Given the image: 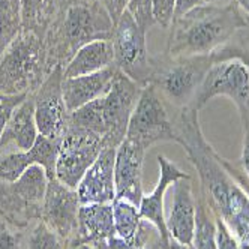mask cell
<instances>
[{"mask_svg":"<svg viewBox=\"0 0 249 249\" xmlns=\"http://www.w3.org/2000/svg\"><path fill=\"white\" fill-rule=\"evenodd\" d=\"M131 0H101V3L105 6V9L108 11L113 23L116 24L117 20L122 17V14L128 9Z\"/></svg>","mask_w":249,"mask_h":249,"instance_id":"obj_31","label":"cell"},{"mask_svg":"<svg viewBox=\"0 0 249 249\" xmlns=\"http://www.w3.org/2000/svg\"><path fill=\"white\" fill-rule=\"evenodd\" d=\"M146 149L135 141L124 138L116 152L114 185L116 198L140 206L143 198V164Z\"/></svg>","mask_w":249,"mask_h":249,"instance_id":"obj_13","label":"cell"},{"mask_svg":"<svg viewBox=\"0 0 249 249\" xmlns=\"http://www.w3.org/2000/svg\"><path fill=\"white\" fill-rule=\"evenodd\" d=\"M116 236L113 203L81 204L78 210V234L71 243H93L108 246Z\"/></svg>","mask_w":249,"mask_h":249,"instance_id":"obj_19","label":"cell"},{"mask_svg":"<svg viewBox=\"0 0 249 249\" xmlns=\"http://www.w3.org/2000/svg\"><path fill=\"white\" fill-rule=\"evenodd\" d=\"M126 138L141 144L144 149L159 141H174V124L168 117L159 90L153 84H146L141 90L129 117Z\"/></svg>","mask_w":249,"mask_h":249,"instance_id":"obj_8","label":"cell"},{"mask_svg":"<svg viewBox=\"0 0 249 249\" xmlns=\"http://www.w3.org/2000/svg\"><path fill=\"white\" fill-rule=\"evenodd\" d=\"M113 218H114L116 236L126 242L134 243L140 224H141L138 207L126 200L116 198L113 201Z\"/></svg>","mask_w":249,"mask_h":249,"instance_id":"obj_22","label":"cell"},{"mask_svg":"<svg viewBox=\"0 0 249 249\" xmlns=\"http://www.w3.org/2000/svg\"><path fill=\"white\" fill-rule=\"evenodd\" d=\"M236 3L239 5L240 9H243L249 15V0H236Z\"/></svg>","mask_w":249,"mask_h":249,"instance_id":"obj_39","label":"cell"},{"mask_svg":"<svg viewBox=\"0 0 249 249\" xmlns=\"http://www.w3.org/2000/svg\"><path fill=\"white\" fill-rule=\"evenodd\" d=\"M66 48L72 51V56L86 44L93 41H111L114 23L108 11L98 2H80L71 5L65 14L62 24Z\"/></svg>","mask_w":249,"mask_h":249,"instance_id":"obj_10","label":"cell"},{"mask_svg":"<svg viewBox=\"0 0 249 249\" xmlns=\"http://www.w3.org/2000/svg\"><path fill=\"white\" fill-rule=\"evenodd\" d=\"M174 141L198 171L203 197L212 213L227 225L240 249H249V195L225 170L222 156L206 141L198 111L183 107L174 124Z\"/></svg>","mask_w":249,"mask_h":249,"instance_id":"obj_1","label":"cell"},{"mask_svg":"<svg viewBox=\"0 0 249 249\" xmlns=\"http://www.w3.org/2000/svg\"><path fill=\"white\" fill-rule=\"evenodd\" d=\"M63 71L56 65L35 96V122L39 135L60 140L68 128V110L63 99Z\"/></svg>","mask_w":249,"mask_h":249,"instance_id":"obj_11","label":"cell"},{"mask_svg":"<svg viewBox=\"0 0 249 249\" xmlns=\"http://www.w3.org/2000/svg\"><path fill=\"white\" fill-rule=\"evenodd\" d=\"M60 140H50L38 135L32 149L26 152H15L0 158V182L12 183L33 164L45 168L48 179H56V161Z\"/></svg>","mask_w":249,"mask_h":249,"instance_id":"obj_14","label":"cell"},{"mask_svg":"<svg viewBox=\"0 0 249 249\" xmlns=\"http://www.w3.org/2000/svg\"><path fill=\"white\" fill-rule=\"evenodd\" d=\"M117 71V66L111 65L89 75L63 78L62 89L68 113H72L84 104L108 93Z\"/></svg>","mask_w":249,"mask_h":249,"instance_id":"obj_18","label":"cell"},{"mask_svg":"<svg viewBox=\"0 0 249 249\" xmlns=\"http://www.w3.org/2000/svg\"><path fill=\"white\" fill-rule=\"evenodd\" d=\"M114 65V48L111 41H93L83 45L71 57L63 71V78H74L98 72Z\"/></svg>","mask_w":249,"mask_h":249,"instance_id":"obj_20","label":"cell"},{"mask_svg":"<svg viewBox=\"0 0 249 249\" xmlns=\"http://www.w3.org/2000/svg\"><path fill=\"white\" fill-rule=\"evenodd\" d=\"M152 14L155 23L170 27L176 15V0H152Z\"/></svg>","mask_w":249,"mask_h":249,"instance_id":"obj_29","label":"cell"},{"mask_svg":"<svg viewBox=\"0 0 249 249\" xmlns=\"http://www.w3.org/2000/svg\"><path fill=\"white\" fill-rule=\"evenodd\" d=\"M203 5V0H176V17H180L186 12H189L191 9H194L195 6Z\"/></svg>","mask_w":249,"mask_h":249,"instance_id":"obj_35","label":"cell"},{"mask_svg":"<svg viewBox=\"0 0 249 249\" xmlns=\"http://www.w3.org/2000/svg\"><path fill=\"white\" fill-rule=\"evenodd\" d=\"M0 249H20L18 236L12 234L5 225H0Z\"/></svg>","mask_w":249,"mask_h":249,"instance_id":"obj_33","label":"cell"},{"mask_svg":"<svg viewBox=\"0 0 249 249\" xmlns=\"http://www.w3.org/2000/svg\"><path fill=\"white\" fill-rule=\"evenodd\" d=\"M216 221V234H218V249H240L236 237L231 234V231L227 228V225L219 219Z\"/></svg>","mask_w":249,"mask_h":249,"instance_id":"obj_30","label":"cell"},{"mask_svg":"<svg viewBox=\"0 0 249 249\" xmlns=\"http://www.w3.org/2000/svg\"><path fill=\"white\" fill-rule=\"evenodd\" d=\"M21 2V23L29 30L45 26L51 14L54 12L57 0H20Z\"/></svg>","mask_w":249,"mask_h":249,"instance_id":"obj_24","label":"cell"},{"mask_svg":"<svg viewBox=\"0 0 249 249\" xmlns=\"http://www.w3.org/2000/svg\"><path fill=\"white\" fill-rule=\"evenodd\" d=\"M158 162H159V180L155 189L149 195H143L138 210L141 219L149 221L159 231V236H161L159 243H167L171 236L167 230V222L164 216V195L170 185H173L176 180L183 179V177H189V174L182 171L164 155L158 156Z\"/></svg>","mask_w":249,"mask_h":249,"instance_id":"obj_16","label":"cell"},{"mask_svg":"<svg viewBox=\"0 0 249 249\" xmlns=\"http://www.w3.org/2000/svg\"><path fill=\"white\" fill-rule=\"evenodd\" d=\"M218 0H203V3H215Z\"/></svg>","mask_w":249,"mask_h":249,"instance_id":"obj_40","label":"cell"},{"mask_svg":"<svg viewBox=\"0 0 249 249\" xmlns=\"http://www.w3.org/2000/svg\"><path fill=\"white\" fill-rule=\"evenodd\" d=\"M80 206L77 189L68 188L57 179H53L47 186L41 219L63 242L71 243L78 234Z\"/></svg>","mask_w":249,"mask_h":249,"instance_id":"obj_12","label":"cell"},{"mask_svg":"<svg viewBox=\"0 0 249 249\" xmlns=\"http://www.w3.org/2000/svg\"><path fill=\"white\" fill-rule=\"evenodd\" d=\"M111 42L117 69L143 87L149 84L152 68L146 47V30L135 21L128 9L114 24Z\"/></svg>","mask_w":249,"mask_h":249,"instance_id":"obj_7","label":"cell"},{"mask_svg":"<svg viewBox=\"0 0 249 249\" xmlns=\"http://www.w3.org/2000/svg\"><path fill=\"white\" fill-rule=\"evenodd\" d=\"M195 213H197V203H195L192 194L191 176L176 180L173 189L171 210L168 218L165 219L167 230L173 239L185 245H192Z\"/></svg>","mask_w":249,"mask_h":249,"instance_id":"obj_17","label":"cell"},{"mask_svg":"<svg viewBox=\"0 0 249 249\" xmlns=\"http://www.w3.org/2000/svg\"><path fill=\"white\" fill-rule=\"evenodd\" d=\"M41 42L33 32L20 33L0 63V93H27L41 69Z\"/></svg>","mask_w":249,"mask_h":249,"instance_id":"obj_6","label":"cell"},{"mask_svg":"<svg viewBox=\"0 0 249 249\" xmlns=\"http://www.w3.org/2000/svg\"><path fill=\"white\" fill-rule=\"evenodd\" d=\"M143 86L117 71L107 95L84 104L69 113V124L104 137V147H119L126 138L129 117Z\"/></svg>","mask_w":249,"mask_h":249,"instance_id":"obj_3","label":"cell"},{"mask_svg":"<svg viewBox=\"0 0 249 249\" xmlns=\"http://www.w3.org/2000/svg\"><path fill=\"white\" fill-rule=\"evenodd\" d=\"M21 14H3L0 15V56L5 54L9 45L20 35L21 29Z\"/></svg>","mask_w":249,"mask_h":249,"instance_id":"obj_26","label":"cell"},{"mask_svg":"<svg viewBox=\"0 0 249 249\" xmlns=\"http://www.w3.org/2000/svg\"><path fill=\"white\" fill-rule=\"evenodd\" d=\"M212 210L204 200L197 201V213H195V228L192 246L194 249H218L216 221L212 219Z\"/></svg>","mask_w":249,"mask_h":249,"instance_id":"obj_23","label":"cell"},{"mask_svg":"<svg viewBox=\"0 0 249 249\" xmlns=\"http://www.w3.org/2000/svg\"><path fill=\"white\" fill-rule=\"evenodd\" d=\"M216 62V56L200 54L177 57V62L170 65L162 72L152 75L150 83L161 90L174 105L186 107L192 101L197 89L203 83L207 71Z\"/></svg>","mask_w":249,"mask_h":249,"instance_id":"obj_9","label":"cell"},{"mask_svg":"<svg viewBox=\"0 0 249 249\" xmlns=\"http://www.w3.org/2000/svg\"><path fill=\"white\" fill-rule=\"evenodd\" d=\"M128 11L146 32L155 24L152 14V0H131L128 5Z\"/></svg>","mask_w":249,"mask_h":249,"instance_id":"obj_28","label":"cell"},{"mask_svg":"<svg viewBox=\"0 0 249 249\" xmlns=\"http://www.w3.org/2000/svg\"><path fill=\"white\" fill-rule=\"evenodd\" d=\"M39 132L35 122V101L26 99L17 108L6 124V128L0 138V150L6 144L14 143L21 152H26L33 147Z\"/></svg>","mask_w":249,"mask_h":249,"instance_id":"obj_21","label":"cell"},{"mask_svg":"<svg viewBox=\"0 0 249 249\" xmlns=\"http://www.w3.org/2000/svg\"><path fill=\"white\" fill-rule=\"evenodd\" d=\"M161 239V237H159ZM159 239L156 242V249H194L192 245H185V243H180V242H177L176 239L170 237V240L167 243H159Z\"/></svg>","mask_w":249,"mask_h":249,"instance_id":"obj_37","label":"cell"},{"mask_svg":"<svg viewBox=\"0 0 249 249\" xmlns=\"http://www.w3.org/2000/svg\"><path fill=\"white\" fill-rule=\"evenodd\" d=\"M116 147H104L93 165L87 170L77 186V194L81 204H104L116 200L114 164Z\"/></svg>","mask_w":249,"mask_h":249,"instance_id":"obj_15","label":"cell"},{"mask_svg":"<svg viewBox=\"0 0 249 249\" xmlns=\"http://www.w3.org/2000/svg\"><path fill=\"white\" fill-rule=\"evenodd\" d=\"M21 14L20 0H0V15L3 14Z\"/></svg>","mask_w":249,"mask_h":249,"instance_id":"obj_36","label":"cell"},{"mask_svg":"<svg viewBox=\"0 0 249 249\" xmlns=\"http://www.w3.org/2000/svg\"><path fill=\"white\" fill-rule=\"evenodd\" d=\"M170 38V54L173 57H188L210 54L219 45L246 26L239 5L230 2L218 6L203 3L173 20Z\"/></svg>","mask_w":249,"mask_h":249,"instance_id":"obj_2","label":"cell"},{"mask_svg":"<svg viewBox=\"0 0 249 249\" xmlns=\"http://www.w3.org/2000/svg\"><path fill=\"white\" fill-rule=\"evenodd\" d=\"M27 249H65V246L63 240L41 219L29 236Z\"/></svg>","mask_w":249,"mask_h":249,"instance_id":"obj_25","label":"cell"},{"mask_svg":"<svg viewBox=\"0 0 249 249\" xmlns=\"http://www.w3.org/2000/svg\"><path fill=\"white\" fill-rule=\"evenodd\" d=\"M222 164H224L225 170L234 177V180H236V182L243 188V191L249 195V179H248V176L245 174V171L239 170L234 164H231L230 161H227V159H224V158H222Z\"/></svg>","mask_w":249,"mask_h":249,"instance_id":"obj_32","label":"cell"},{"mask_svg":"<svg viewBox=\"0 0 249 249\" xmlns=\"http://www.w3.org/2000/svg\"><path fill=\"white\" fill-rule=\"evenodd\" d=\"M227 96L234 101L240 111L242 123L249 120V65L239 57L216 60L195 92L189 108L200 111L213 98Z\"/></svg>","mask_w":249,"mask_h":249,"instance_id":"obj_4","label":"cell"},{"mask_svg":"<svg viewBox=\"0 0 249 249\" xmlns=\"http://www.w3.org/2000/svg\"><path fill=\"white\" fill-rule=\"evenodd\" d=\"M68 249H108V246L93 245V243H69Z\"/></svg>","mask_w":249,"mask_h":249,"instance_id":"obj_38","label":"cell"},{"mask_svg":"<svg viewBox=\"0 0 249 249\" xmlns=\"http://www.w3.org/2000/svg\"><path fill=\"white\" fill-rule=\"evenodd\" d=\"M104 149V137L96 132L68 126L59 141L56 179L68 188L77 189L78 183L93 165Z\"/></svg>","mask_w":249,"mask_h":249,"instance_id":"obj_5","label":"cell"},{"mask_svg":"<svg viewBox=\"0 0 249 249\" xmlns=\"http://www.w3.org/2000/svg\"><path fill=\"white\" fill-rule=\"evenodd\" d=\"M27 99V93H0V138L14 111Z\"/></svg>","mask_w":249,"mask_h":249,"instance_id":"obj_27","label":"cell"},{"mask_svg":"<svg viewBox=\"0 0 249 249\" xmlns=\"http://www.w3.org/2000/svg\"><path fill=\"white\" fill-rule=\"evenodd\" d=\"M242 165L249 179V120L243 123V147H242Z\"/></svg>","mask_w":249,"mask_h":249,"instance_id":"obj_34","label":"cell"}]
</instances>
